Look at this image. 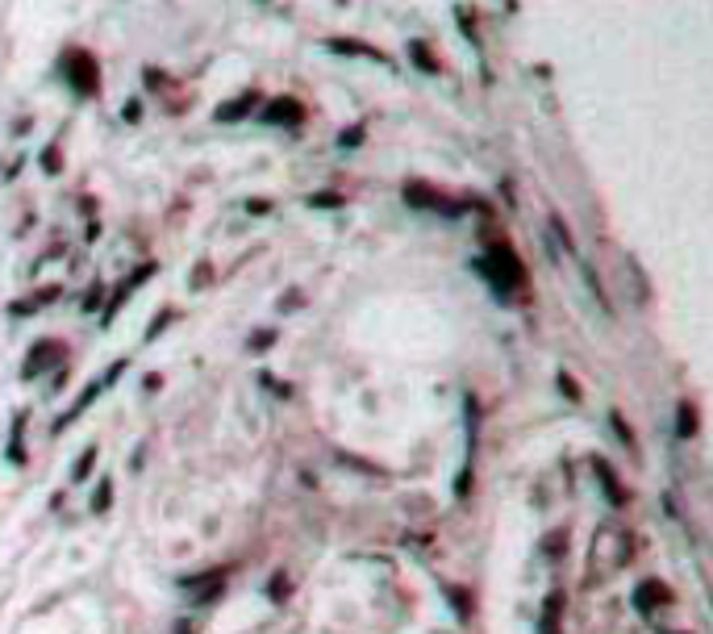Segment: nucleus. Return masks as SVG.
<instances>
[]
</instances>
